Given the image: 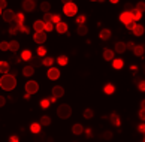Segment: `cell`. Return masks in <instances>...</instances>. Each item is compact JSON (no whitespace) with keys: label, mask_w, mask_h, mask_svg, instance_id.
<instances>
[{"label":"cell","mask_w":145,"mask_h":142,"mask_svg":"<svg viewBox=\"0 0 145 142\" xmlns=\"http://www.w3.org/2000/svg\"><path fill=\"white\" fill-rule=\"evenodd\" d=\"M0 87L5 91H12L15 87H17V78L10 73H5L0 78Z\"/></svg>","instance_id":"6da1fadb"},{"label":"cell","mask_w":145,"mask_h":142,"mask_svg":"<svg viewBox=\"0 0 145 142\" xmlns=\"http://www.w3.org/2000/svg\"><path fill=\"white\" fill-rule=\"evenodd\" d=\"M57 115L58 118H61V120H67L69 117L72 115V108L71 105H67V103H63V105H60L57 108Z\"/></svg>","instance_id":"7a4b0ae2"},{"label":"cell","mask_w":145,"mask_h":142,"mask_svg":"<svg viewBox=\"0 0 145 142\" xmlns=\"http://www.w3.org/2000/svg\"><path fill=\"white\" fill-rule=\"evenodd\" d=\"M63 12L64 15H67V17H76V14H78V6L75 5L73 2L71 3H66L63 6Z\"/></svg>","instance_id":"3957f363"},{"label":"cell","mask_w":145,"mask_h":142,"mask_svg":"<svg viewBox=\"0 0 145 142\" xmlns=\"http://www.w3.org/2000/svg\"><path fill=\"white\" fill-rule=\"evenodd\" d=\"M37 91H39V84H37L36 81H29V82H25V93H27V94H36Z\"/></svg>","instance_id":"277c9868"},{"label":"cell","mask_w":145,"mask_h":142,"mask_svg":"<svg viewBox=\"0 0 145 142\" xmlns=\"http://www.w3.org/2000/svg\"><path fill=\"white\" fill-rule=\"evenodd\" d=\"M2 18H3V21L5 23H14V18H15V12L12 9H3V12H2Z\"/></svg>","instance_id":"5b68a950"},{"label":"cell","mask_w":145,"mask_h":142,"mask_svg":"<svg viewBox=\"0 0 145 142\" xmlns=\"http://www.w3.org/2000/svg\"><path fill=\"white\" fill-rule=\"evenodd\" d=\"M23 10H25V12H33L35 8H36V2L35 0H23Z\"/></svg>","instance_id":"8992f818"},{"label":"cell","mask_w":145,"mask_h":142,"mask_svg":"<svg viewBox=\"0 0 145 142\" xmlns=\"http://www.w3.org/2000/svg\"><path fill=\"white\" fill-rule=\"evenodd\" d=\"M33 41L36 43H39V45H42L44 42H46V31H35Z\"/></svg>","instance_id":"52a82bcc"},{"label":"cell","mask_w":145,"mask_h":142,"mask_svg":"<svg viewBox=\"0 0 145 142\" xmlns=\"http://www.w3.org/2000/svg\"><path fill=\"white\" fill-rule=\"evenodd\" d=\"M46 76H48V79L56 81L60 78V70H58V67H50V70L46 72Z\"/></svg>","instance_id":"ba28073f"},{"label":"cell","mask_w":145,"mask_h":142,"mask_svg":"<svg viewBox=\"0 0 145 142\" xmlns=\"http://www.w3.org/2000/svg\"><path fill=\"white\" fill-rule=\"evenodd\" d=\"M54 29L58 31V33L64 35V33H67V30H69V26H67L66 23H63V21H60L58 24H56V26H54Z\"/></svg>","instance_id":"9c48e42d"},{"label":"cell","mask_w":145,"mask_h":142,"mask_svg":"<svg viewBox=\"0 0 145 142\" xmlns=\"http://www.w3.org/2000/svg\"><path fill=\"white\" fill-rule=\"evenodd\" d=\"M120 21L123 24H127V23H130L132 21V15H130V10H124V12H121V15H120Z\"/></svg>","instance_id":"30bf717a"},{"label":"cell","mask_w":145,"mask_h":142,"mask_svg":"<svg viewBox=\"0 0 145 142\" xmlns=\"http://www.w3.org/2000/svg\"><path fill=\"white\" fill-rule=\"evenodd\" d=\"M52 96L56 97V99H58V97H63L64 96V88L60 85H56L52 87Z\"/></svg>","instance_id":"8fae6325"},{"label":"cell","mask_w":145,"mask_h":142,"mask_svg":"<svg viewBox=\"0 0 145 142\" xmlns=\"http://www.w3.org/2000/svg\"><path fill=\"white\" fill-rule=\"evenodd\" d=\"M102 57H103V60H106V62H112V60L115 58V52L112 50H105L103 54H102Z\"/></svg>","instance_id":"7c38bea8"},{"label":"cell","mask_w":145,"mask_h":142,"mask_svg":"<svg viewBox=\"0 0 145 142\" xmlns=\"http://www.w3.org/2000/svg\"><path fill=\"white\" fill-rule=\"evenodd\" d=\"M109 121H111V124H114V126H117V127H120V124H121V120H120V115H118V114H115V112H112L111 115H109Z\"/></svg>","instance_id":"4fadbf2b"},{"label":"cell","mask_w":145,"mask_h":142,"mask_svg":"<svg viewBox=\"0 0 145 142\" xmlns=\"http://www.w3.org/2000/svg\"><path fill=\"white\" fill-rule=\"evenodd\" d=\"M133 35H135L136 37H141L142 35H144V31H145V29H144V26L142 24H136L135 27H133Z\"/></svg>","instance_id":"5bb4252c"},{"label":"cell","mask_w":145,"mask_h":142,"mask_svg":"<svg viewBox=\"0 0 145 142\" xmlns=\"http://www.w3.org/2000/svg\"><path fill=\"white\" fill-rule=\"evenodd\" d=\"M111 36H112V31H111L109 29H103V30H100L99 37H100L102 41H108V39H111Z\"/></svg>","instance_id":"9a60e30c"},{"label":"cell","mask_w":145,"mask_h":142,"mask_svg":"<svg viewBox=\"0 0 145 142\" xmlns=\"http://www.w3.org/2000/svg\"><path fill=\"white\" fill-rule=\"evenodd\" d=\"M145 52V46L144 45H135L133 46V54H135L136 57H142Z\"/></svg>","instance_id":"2e32d148"},{"label":"cell","mask_w":145,"mask_h":142,"mask_svg":"<svg viewBox=\"0 0 145 142\" xmlns=\"http://www.w3.org/2000/svg\"><path fill=\"white\" fill-rule=\"evenodd\" d=\"M76 33H78L79 36H87V33H88V27L85 26V24H78V27H76Z\"/></svg>","instance_id":"e0dca14e"},{"label":"cell","mask_w":145,"mask_h":142,"mask_svg":"<svg viewBox=\"0 0 145 142\" xmlns=\"http://www.w3.org/2000/svg\"><path fill=\"white\" fill-rule=\"evenodd\" d=\"M72 132H73V135H82V133H84L82 124H79V123L73 124V126H72Z\"/></svg>","instance_id":"ac0fdd59"},{"label":"cell","mask_w":145,"mask_h":142,"mask_svg":"<svg viewBox=\"0 0 145 142\" xmlns=\"http://www.w3.org/2000/svg\"><path fill=\"white\" fill-rule=\"evenodd\" d=\"M44 26H45V23L42 20H36L33 23V29H35V31H44Z\"/></svg>","instance_id":"d6986e66"},{"label":"cell","mask_w":145,"mask_h":142,"mask_svg":"<svg viewBox=\"0 0 145 142\" xmlns=\"http://www.w3.org/2000/svg\"><path fill=\"white\" fill-rule=\"evenodd\" d=\"M130 15H132V21H135V23H138V21L142 18V14L136 9H130Z\"/></svg>","instance_id":"ffe728a7"},{"label":"cell","mask_w":145,"mask_h":142,"mask_svg":"<svg viewBox=\"0 0 145 142\" xmlns=\"http://www.w3.org/2000/svg\"><path fill=\"white\" fill-rule=\"evenodd\" d=\"M126 50H127V48H126V43H124V42H117V43H115V51H114V52L123 54Z\"/></svg>","instance_id":"44dd1931"},{"label":"cell","mask_w":145,"mask_h":142,"mask_svg":"<svg viewBox=\"0 0 145 142\" xmlns=\"http://www.w3.org/2000/svg\"><path fill=\"white\" fill-rule=\"evenodd\" d=\"M31 57H33V54H31V51H29V50H25V51H23L21 52V60H23V62H30L31 60Z\"/></svg>","instance_id":"7402d4cb"},{"label":"cell","mask_w":145,"mask_h":142,"mask_svg":"<svg viewBox=\"0 0 145 142\" xmlns=\"http://www.w3.org/2000/svg\"><path fill=\"white\" fill-rule=\"evenodd\" d=\"M54 62H56V60L52 58V57H44V58L40 60V64H42V66H48V67H51Z\"/></svg>","instance_id":"603a6c76"},{"label":"cell","mask_w":145,"mask_h":142,"mask_svg":"<svg viewBox=\"0 0 145 142\" xmlns=\"http://www.w3.org/2000/svg\"><path fill=\"white\" fill-rule=\"evenodd\" d=\"M112 66H114V69H121L123 66H124V60L123 58H114L112 60Z\"/></svg>","instance_id":"cb8c5ba5"},{"label":"cell","mask_w":145,"mask_h":142,"mask_svg":"<svg viewBox=\"0 0 145 142\" xmlns=\"http://www.w3.org/2000/svg\"><path fill=\"white\" fill-rule=\"evenodd\" d=\"M24 15H23V12H18V14H15V18H14V24H23L24 23ZM10 24H12V23H10Z\"/></svg>","instance_id":"d4e9b609"},{"label":"cell","mask_w":145,"mask_h":142,"mask_svg":"<svg viewBox=\"0 0 145 142\" xmlns=\"http://www.w3.org/2000/svg\"><path fill=\"white\" fill-rule=\"evenodd\" d=\"M18 50H20V42H18V41H10V42H9V51L17 52Z\"/></svg>","instance_id":"484cf974"},{"label":"cell","mask_w":145,"mask_h":142,"mask_svg":"<svg viewBox=\"0 0 145 142\" xmlns=\"http://www.w3.org/2000/svg\"><path fill=\"white\" fill-rule=\"evenodd\" d=\"M9 72V63L8 62H0V73L5 75Z\"/></svg>","instance_id":"4316f807"},{"label":"cell","mask_w":145,"mask_h":142,"mask_svg":"<svg viewBox=\"0 0 145 142\" xmlns=\"http://www.w3.org/2000/svg\"><path fill=\"white\" fill-rule=\"evenodd\" d=\"M35 73V67L33 66H25L24 69H23V75L24 76H31Z\"/></svg>","instance_id":"83f0119b"},{"label":"cell","mask_w":145,"mask_h":142,"mask_svg":"<svg viewBox=\"0 0 145 142\" xmlns=\"http://www.w3.org/2000/svg\"><path fill=\"white\" fill-rule=\"evenodd\" d=\"M40 129H42V126L39 123H31V126H30V132L31 133H39Z\"/></svg>","instance_id":"f1b7e54d"},{"label":"cell","mask_w":145,"mask_h":142,"mask_svg":"<svg viewBox=\"0 0 145 142\" xmlns=\"http://www.w3.org/2000/svg\"><path fill=\"white\" fill-rule=\"evenodd\" d=\"M50 9H51V3L50 2H46V0H45V2H42L40 3V10H42V12H50Z\"/></svg>","instance_id":"f546056e"},{"label":"cell","mask_w":145,"mask_h":142,"mask_svg":"<svg viewBox=\"0 0 145 142\" xmlns=\"http://www.w3.org/2000/svg\"><path fill=\"white\" fill-rule=\"evenodd\" d=\"M56 62L60 64V66H66V64L69 63V58H67L66 56H58V58L56 60Z\"/></svg>","instance_id":"4dcf8cb0"},{"label":"cell","mask_w":145,"mask_h":142,"mask_svg":"<svg viewBox=\"0 0 145 142\" xmlns=\"http://www.w3.org/2000/svg\"><path fill=\"white\" fill-rule=\"evenodd\" d=\"M103 91L106 93V94H114V91H115V87L112 85V84H106L103 87Z\"/></svg>","instance_id":"1f68e13d"},{"label":"cell","mask_w":145,"mask_h":142,"mask_svg":"<svg viewBox=\"0 0 145 142\" xmlns=\"http://www.w3.org/2000/svg\"><path fill=\"white\" fill-rule=\"evenodd\" d=\"M94 117V111L91 108H87L84 111V118H87V120H90V118H93Z\"/></svg>","instance_id":"d6a6232c"},{"label":"cell","mask_w":145,"mask_h":142,"mask_svg":"<svg viewBox=\"0 0 145 142\" xmlns=\"http://www.w3.org/2000/svg\"><path fill=\"white\" fill-rule=\"evenodd\" d=\"M40 126H50L51 124V118L48 117V115H44V117H40Z\"/></svg>","instance_id":"836d02e7"},{"label":"cell","mask_w":145,"mask_h":142,"mask_svg":"<svg viewBox=\"0 0 145 142\" xmlns=\"http://www.w3.org/2000/svg\"><path fill=\"white\" fill-rule=\"evenodd\" d=\"M0 51H9V42H6V41L0 42Z\"/></svg>","instance_id":"e575fe53"},{"label":"cell","mask_w":145,"mask_h":142,"mask_svg":"<svg viewBox=\"0 0 145 142\" xmlns=\"http://www.w3.org/2000/svg\"><path fill=\"white\" fill-rule=\"evenodd\" d=\"M135 9H136V10H139L141 14H144V10H145V3H144V2H138Z\"/></svg>","instance_id":"d590c367"},{"label":"cell","mask_w":145,"mask_h":142,"mask_svg":"<svg viewBox=\"0 0 145 142\" xmlns=\"http://www.w3.org/2000/svg\"><path fill=\"white\" fill-rule=\"evenodd\" d=\"M45 56H46V48L39 46L37 48V57H45Z\"/></svg>","instance_id":"8d00e7d4"},{"label":"cell","mask_w":145,"mask_h":142,"mask_svg":"<svg viewBox=\"0 0 145 142\" xmlns=\"http://www.w3.org/2000/svg\"><path fill=\"white\" fill-rule=\"evenodd\" d=\"M52 30H54V24H52V23H45L44 31H52Z\"/></svg>","instance_id":"74e56055"},{"label":"cell","mask_w":145,"mask_h":142,"mask_svg":"<svg viewBox=\"0 0 145 142\" xmlns=\"http://www.w3.org/2000/svg\"><path fill=\"white\" fill-rule=\"evenodd\" d=\"M50 103H51V102L48 100V99H42V100H40V108H42V109H48Z\"/></svg>","instance_id":"f35d334b"},{"label":"cell","mask_w":145,"mask_h":142,"mask_svg":"<svg viewBox=\"0 0 145 142\" xmlns=\"http://www.w3.org/2000/svg\"><path fill=\"white\" fill-rule=\"evenodd\" d=\"M100 138H102V139H111V138H112V132L106 130V132H103V133L100 135Z\"/></svg>","instance_id":"ab89813d"},{"label":"cell","mask_w":145,"mask_h":142,"mask_svg":"<svg viewBox=\"0 0 145 142\" xmlns=\"http://www.w3.org/2000/svg\"><path fill=\"white\" fill-rule=\"evenodd\" d=\"M17 29H18V31H23V33H29V27H25L24 24H18V26H17Z\"/></svg>","instance_id":"60d3db41"},{"label":"cell","mask_w":145,"mask_h":142,"mask_svg":"<svg viewBox=\"0 0 145 142\" xmlns=\"http://www.w3.org/2000/svg\"><path fill=\"white\" fill-rule=\"evenodd\" d=\"M85 15H76V23L78 24H85Z\"/></svg>","instance_id":"b9f144b4"},{"label":"cell","mask_w":145,"mask_h":142,"mask_svg":"<svg viewBox=\"0 0 145 142\" xmlns=\"http://www.w3.org/2000/svg\"><path fill=\"white\" fill-rule=\"evenodd\" d=\"M60 15H51V23L52 24H58V23H60Z\"/></svg>","instance_id":"7bdbcfd3"},{"label":"cell","mask_w":145,"mask_h":142,"mask_svg":"<svg viewBox=\"0 0 145 142\" xmlns=\"http://www.w3.org/2000/svg\"><path fill=\"white\" fill-rule=\"evenodd\" d=\"M51 12H45L44 14V20H42V21H44V23H51Z\"/></svg>","instance_id":"ee69618b"},{"label":"cell","mask_w":145,"mask_h":142,"mask_svg":"<svg viewBox=\"0 0 145 142\" xmlns=\"http://www.w3.org/2000/svg\"><path fill=\"white\" fill-rule=\"evenodd\" d=\"M17 31H18V29H17V24H14V23H12V27L9 29V33H10V35H17Z\"/></svg>","instance_id":"f6af8a7d"},{"label":"cell","mask_w":145,"mask_h":142,"mask_svg":"<svg viewBox=\"0 0 145 142\" xmlns=\"http://www.w3.org/2000/svg\"><path fill=\"white\" fill-rule=\"evenodd\" d=\"M31 60H33V57H31ZM36 66H42V64H40V58H39V57H36V58L33 60V67H36Z\"/></svg>","instance_id":"bcb514c9"},{"label":"cell","mask_w":145,"mask_h":142,"mask_svg":"<svg viewBox=\"0 0 145 142\" xmlns=\"http://www.w3.org/2000/svg\"><path fill=\"white\" fill-rule=\"evenodd\" d=\"M135 26H136L135 21H130V23L126 24V29H127V30H133V27H135Z\"/></svg>","instance_id":"7dc6e473"},{"label":"cell","mask_w":145,"mask_h":142,"mask_svg":"<svg viewBox=\"0 0 145 142\" xmlns=\"http://www.w3.org/2000/svg\"><path fill=\"white\" fill-rule=\"evenodd\" d=\"M8 8V2H6V0H0V9H6Z\"/></svg>","instance_id":"c3c4849f"},{"label":"cell","mask_w":145,"mask_h":142,"mask_svg":"<svg viewBox=\"0 0 145 142\" xmlns=\"http://www.w3.org/2000/svg\"><path fill=\"white\" fill-rule=\"evenodd\" d=\"M9 142H20V138L17 135H12V136H9Z\"/></svg>","instance_id":"681fc988"},{"label":"cell","mask_w":145,"mask_h":142,"mask_svg":"<svg viewBox=\"0 0 145 142\" xmlns=\"http://www.w3.org/2000/svg\"><path fill=\"white\" fill-rule=\"evenodd\" d=\"M138 90L139 91H144L145 90V82H144V81H141V82L138 84Z\"/></svg>","instance_id":"f907efd6"},{"label":"cell","mask_w":145,"mask_h":142,"mask_svg":"<svg viewBox=\"0 0 145 142\" xmlns=\"http://www.w3.org/2000/svg\"><path fill=\"white\" fill-rule=\"evenodd\" d=\"M139 118H141L142 123H144V120H145V109H141V111H139Z\"/></svg>","instance_id":"816d5d0a"},{"label":"cell","mask_w":145,"mask_h":142,"mask_svg":"<svg viewBox=\"0 0 145 142\" xmlns=\"http://www.w3.org/2000/svg\"><path fill=\"white\" fill-rule=\"evenodd\" d=\"M138 130H139V133H145V126H144V123L138 126Z\"/></svg>","instance_id":"f5cc1de1"},{"label":"cell","mask_w":145,"mask_h":142,"mask_svg":"<svg viewBox=\"0 0 145 142\" xmlns=\"http://www.w3.org/2000/svg\"><path fill=\"white\" fill-rule=\"evenodd\" d=\"M5 103H6V99H5V96H0V108L5 106Z\"/></svg>","instance_id":"db71d44e"},{"label":"cell","mask_w":145,"mask_h":142,"mask_svg":"<svg viewBox=\"0 0 145 142\" xmlns=\"http://www.w3.org/2000/svg\"><path fill=\"white\" fill-rule=\"evenodd\" d=\"M133 46H135V43H133V42L126 43V48H129V50H133Z\"/></svg>","instance_id":"11a10c76"},{"label":"cell","mask_w":145,"mask_h":142,"mask_svg":"<svg viewBox=\"0 0 145 142\" xmlns=\"http://www.w3.org/2000/svg\"><path fill=\"white\" fill-rule=\"evenodd\" d=\"M61 2H63V5H66V3H71L72 0H61Z\"/></svg>","instance_id":"9f6ffc18"},{"label":"cell","mask_w":145,"mask_h":142,"mask_svg":"<svg viewBox=\"0 0 145 142\" xmlns=\"http://www.w3.org/2000/svg\"><path fill=\"white\" fill-rule=\"evenodd\" d=\"M109 2H111V3H114V5H115V3H118V2H120V0H109Z\"/></svg>","instance_id":"6f0895ef"},{"label":"cell","mask_w":145,"mask_h":142,"mask_svg":"<svg viewBox=\"0 0 145 142\" xmlns=\"http://www.w3.org/2000/svg\"><path fill=\"white\" fill-rule=\"evenodd\" d=\"M97 2H105V0H97Z\"/></svg>","instance_id":"680465c9"},{"label":"cell","mask_w":145,"mask_h":142,"mask_svg":"<svg viewBox=\"0 0 145 142\" xmlns=\"http://www.w3.org/2000/svg\"><path fill=\"white\" fill-rule=\"evenodd\" d=\"M2 12H3V10H2V9H0V15H2Z\"/></svg>","instance_id":"91938a15"},{"label":"cell","mask_w":145,"mask_h":142,"mask_svg":"<svg viewBox=\"0 0 145 142\" xmlns=\"http://www.w3.org/2000/svg\"><path fill=\"white\" fill-rule=\"evenodd\" d=\"M91 2H97V0H91Z\"/></svg>","instance_id":"94428289"},{"label":"cell","mask_w":145,"mask_h":142,"mask_svg":"<svg viewBox=\"0 0 145 142\" xmlns=\"http://www.w3.org/2000/svg\"><path fill=\"white\" fill-rule=\"evenodd\" d=\"M142 142H144V141H142Z\"/></svg>","instance_id":"6125c7cd"}]
</instances>
